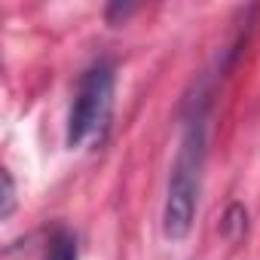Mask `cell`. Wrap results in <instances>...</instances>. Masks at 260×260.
Returning <instances> with one entry per match:
<instances>
[{"label": "cell", "mask_w": 260, "mask_h": 260, "mask_svg": "<svg viewBox=\"0 0 260 260\" xmlns=\"http://www.w3.org/2000/svg\"><path fill=\"white\" fill-rule=\"evenodd\" d=\"M202 166H205V125L202 119H190L184 125L178 156L172 162L166 208H162V233L172 242L187 239L193 230L199 190H202Z\"/></svg>", "instance_id": "cell-1"}, {"label": "cell", "mask_w": 260, "mask_h": 260, "mask_svg": "<svg viewBox=\"0 0 260 260\" xmlns=\"http://www.w3.org/2000/svg\"><path fill=\"white\" fill-rule=\"evenodd\" d=\"M113 89H116V74L110 61H95L86 68V74L77 83L74 104L68 113V132L64 141L68 147H95L104 141L110 116H113Z\"/></svg>", "instance_id": "cell-2"}, {"label": "cell", "mask_w": 260, "mask_h": 260, "mask_svg": "<svg viewBox=\"0 0 260 260\" xmlns=\"http://www.w3.org/2000/svg\"><path fill=\"white\" fill-rule=\"evenodd\" d=\"M46 260H77V236L71 230H55L46 248Z\"/></svg>", "instance_id": "cell-3"}, {"label": "cell", "mask_w": 260, "mask_h": 260, "mask_svg": "<svg viewBox=\"0 0 260 260\" xmlns=\"http://www.w3.org/2000/svg\"><path fill=\"white\" fill-rule=\"evenodd\" d=\"M13 208H16V187H13V175L10 172H4V205H0V217H10L13 214Z\"/></svg>", "instance_id": "cell-4"}]
</instances>
